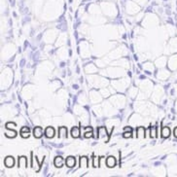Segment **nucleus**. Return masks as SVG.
I'll list each match as a JSON object with an SVG mask.
<instances>
[{
  "label": "nucleus",
  "instance_id": "obj_1",
  "mask_svg": "<svg viewBox=\"0 0 177 177\" xmlns=\"http://www.w3.org/2000/svg\"><path fill=\"white\" fill-rule=\"evenodd\" d=\"M45 135L48 138H53L55 136V129L53 126H48L45 131Z\"/></svg>",
  "mask_w": 177,
  "mask_h": 177
},
{
  "label": "nucleus",
  "instance_id": "obj_2",
  "mask_svg": "<svg viewBox=\"0 0 177 177\" xmlns=\"http://www.w3.org/2000/svg\"><path fill=\"white\" fill-rule=\"evenodd\" d=\"M4 163H5V165L7 166V168H13L14 165H15V160H14L13 157L9 156L4 160Z\"/></svg>",
  "mask_w": 177,
  "mask_h": 177
},
{
  "label": "nucleus",
  "instance_id": "obj_3",
  "mask_svg": "<svg viewBox=\"0 0 177 177\" xmlns=\"http://www.w3.org/2000/svg\"><path fill=\"white\" fill-rule=\"evenodd\" d=\"M33 135H34L35 138H40L43 135V129L41 126H36L33 131Z\"/></svg>",
  "mask_w": 177,
  "mask_h": 177
},
{
  "label": "nucleus",
  "instance_id": "obj_4",
  "mask_svg": "<svg viewBox=\"0 0 177 177\" xmlns=\"http://www.w3.org/2000/svg\"><path fill=\"white\" fill-rule=\"evenodd\" d=\"M106 165H107L108 168H114L116 165V159L112 156L108 157L107 160H106Z\"/></svg>",
  "mask_w": 177,
  "mask_h": 177
},
{
  "label": "nucleus",
  "instance_id": "obj_5",
  "mask_svg": "<svg viewBox=\"0 0 177 177\" xmlns=\"http://www.w3.org/2000/svg\"><path fill=\"white\" fill-rule=\"evenodd\" d=\"M76 163V160L74 157H68L67 159L65 160V165L68 166V168H73Z\"/></svg>",
  "mask_w": 177,
  "mask_h": 177
},
{
  "label": "nucleus",
  "instance_id": "obj_6",
  "mask_svg": "<svg viewBox=\"0 0 177 177\" xmlns=\"http://www.w3.org/2000/svg\"><path fill=\"white\" fill-rule=\"evenodd\" d=\"M21 135L22 138H27L29 136V128L27 126H23L21 129Z\"/></svg>",
  "mask_w": 177,
  "mask_h": 177
},
{
  "label": "nucleus",
  "instance_id": "obj_7",
  "mask_svg": "<svg viewBox=\"0 0 177 177\" xmlns=\"http://www.w3.org/2000/svg\"><path fill=\"white\" fill-rule=\"evenodd\" d=\"M64 163H65V162L63 161V159L61 158V157H56V158L55 159V161H54L55 165L58 166V168H61Z\"/></svg>",
  "mask_w": 177,
  "mask_h": 177
},
{
  "label": "nucleus",
  "instance_id": "obj_8",
  "mask_svg": "<svg viewBox=\"0 0 177 177\" xmlns=\"http://www.w3.org/2000/svg\"><path fill=\"white\" fill-rule=\"evenodd\" d=\"M104 136H107V131H106V129L104 126H100L98 128V137L102 138Z\"/></svg>",
  "mask_w": 177,
  "mask_h": 177
},
{
  "label": "nucleus",
  "instance_id": "obj_9",
  "mask_svg": "<svg viewBox=\"0 0 177 177\" xmlns=\"http://www.w3.org/2000/svg\"><path fill=\"white\" fill-rule=\"evenodd\" d=\"M136 131H137V137L138 138H144L145 129L143 128V126H138L137 129H136Z\"/></svg>",
  "mask_w": 177,
  "mask_h": 177
},
{
  "label": "nucleus",
  "instance_id": "obj_10",
  "mask_svg": "<svg viewBox=\"0 0 177 177\" xmlns=\"http://www.w3.org/2000/svg\"><path fill=\"white\" fill-rule=\"evenodd\" d=\"M59 134L61 138L65 137L66 134H67V129H66L65 126H61V128L59 129Z\"/></svg>",
  "mask_w": 177,
  "mask_h": 177
},
{
  "label": "nucleus",
  "instance_id": "obj_11",
  "mask_svg": "<svg viewBox=\"0 0 177 177\" xmlns=\"http://www.w3.org/2000/svg\"><path fill=\"white\" fill-rule=\"evenodd\" d=\"M71 135H72V137H74V138L79 137V135H80V129L77 128V126H74V128H72V129H71Z\"/></svg>",
  "mask_w": 177,
  "mask_h": 177
},
{
  "label": "nucleus",
  "instance_id": "obj_12",
  "mask_svg": "<svg viewBox=\"0 0 177 177\" xmlns=\"http://www.w3.org/2000/svg\"><path fill=\"white\" fill-rule=\"evenodd\" d=\"M169 135H170V129L168 128V126L163 128V129H162V136H163V137L168 138Z\"/></svg>",
  "mask_w": 177,
  "mask_h": 177
},
{
  "label": "nucleus",
  "instance_id": "obj_13",
  "mask_svg": "<svg viewBox=\"0 0 177 177\" xmlns=\"http://www.w3.org/2000/svg\"><path fill=\"white\" fill-rule=\"evenodd\" d=\"M85 138H91L92 137V128H86L85 133H84Z\"/></svg>",
  "mask_w": 177,
  "mask_h": 177
},
{
  "label": "nucleus",
  "instance_id": "obj_14",
  "mask_svg": "<svg viewBox=\"0 0 177 177\" xmlns=\"http://www.w3.org/2000/svg\"><path fill=\"white\" fill-rule=\"evenodd\" d=\"M5 135L9 138H14V137H16L17 132L15 131H12L11 129H8V131H6V132H5Z\"/></svg>",
  "mask_w": 177,
  "mask_h": 177
},
{
  "label": "nucleus",
  "instance_id": "obj_15",
  "mask_svg": "<svg viewBox=\"0 0 177 177\" xmlns=\"http://www.w3.org/2000/svg\"><path fill=\"white\" fill-rule=\"evenodd\" d=\"M32 168L35 169V171H39V169H40V165L38 163L37 159H36L35 157L32 158Z\"/></svg>",
  "mask_w": 177,
  "mask_h": 177
},
{
  "label": "nucleus",
  "instance_id": "obj_16",
  "mask_svg": "<svg viewBox=\"0 0 177 177\" xmlns=\"http://www.w3.org/2000/svg\"><path fill=\"white\" fill-rule=\"evenodd\" d=\"M26 159H25V157H22V158H20V160H19V166L20 168H25V165H26Z\"/></svg>",
  "mask_w": 177,
  "mask_h": 177
},
{
  "label": "nucleus",
  "instance_id": "obj_17",
  "mask_svg": "<svg viewBox=\"0 0 177 177\" xmlns=\"http://www.w3.org/2000/svg\"><path fill=\"white\" fill-rule=\"evenodd\" d=\"M80 165H81V168H87V165H88V160L85 157H83L80 160Z\"/></svg>",
  "mask_w": 177,
  "mask_h": 177
},
{
  "label": "nucleus",
  "instance_id": "obj_18",
  "mask_svg": "<svg viewBox=\"0 0 177 177\" xmlns=\"http://www.w3.org/2000/svg\"><path fill=\"white\" fill-rule=\"evenodd\" d=\"M92 165L95 166V168H98V166L100 165V160H99V158H98V157H95V158H93Z\"/></svg>",
  "mask_w": 177,
  "mask_h": 177
},
{
  "label": "nucleus",
  "instance_id": "obj_19",
  "mask_svg": "<svg viewBox=\"0 0 177 177\" xmlns=\"http://www.w3.org/2000/svg\"><path fill=\"white\" fill-rule=\"evenodd\" d=\"M150 134H151V137H156L157 136V128L156 126H152L151 129H150Z\"/></svg>",
  "mask_w": 177,
  "mask_h": 177
},
{
  "label": "nucleus",
  "instance_id": "obj_20",
  "mask_svg": "<svg viewBox=\"0 0 177 177\" xmlns=\"http://www.w3.org/2000/svg\"><path fill=\"white\" fill-rule=\"evenodd\" d=\"M123 136H124V137H125V138H131V136H132V132H131V131H125V132H124Z\"/></svg>",
  "mask_w": 177,
  "mask_h": 177
},
{
  "label": "nucleus",
  "instance_id": "obj_21",
  "mask_svg": "<svg viewBox=\"0 0 177 177\" xmlns=\"http://www.w3.org/2000/svg\"><path fill=\"white\" fill-rule=\"evenodd\" d=\"M6 128L7 129H15L16 128V124H14V123H7L6 124Z\"/></svg>",
  "mask_w": 177,
  "mask_h": 177
},
{
  "label": "nucleus",
  "instance_id": "obj_22",
  "mask_svg": "<svg viewBox=\"0 0 177 177\" xmlns=\"http://www.w3.org/2000/svg\"><path fill=\"white\" fill-rule=\"evenodd\" d=\"M173 133H174V136H175V137H177V128L174 129V131H173Z\"/></svg>",
  "mask_w": 177,
  "mask_h": 177
},
{
  "label": "nucleus",
  "instance_id": "obj_23",
  "mask_svg": "<svg viewBox=\"0 0 177 177\" xmlns=\"http://www.w3.org/2000/svg\"><path fill=\"white\" fill-rule=\"evenodd\" d=\"M131 131V128H126V129H125V131Z\"/></svg>",
  "mask_w": 177,
  "mask_h": 177
}]
</instances>
